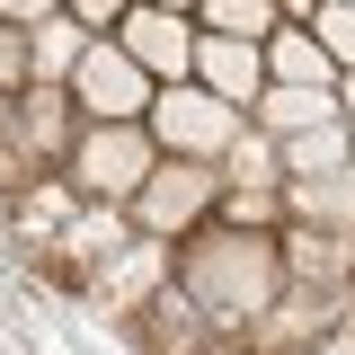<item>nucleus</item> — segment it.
Wrapping results in <instances>:
<instances>
[{"instance_id": "bb28decb", "label": "nucleus", "mask_w": 355, "mask_h": 355, "mask_svg": "<svg viewBox=\"0 0 355 355\" xmlns=\"http://www.w3.org/2000/svg\"><path fill=\"white\" fill-rule=\"evenodd\" d=\"M205 355H258L249 338H205Z\"/></svg>"}, {"instance_id": "39448f33", "label": "nucleus", "mask_w": 355, "mask_h": 355, "mask_svg": "<svg viewBox=\"0 0 355 355\" xmlns=\"http://www.w3.org/2000/svg\"><path fill=\"white\" fill-rule=\"evenodd\" d=\"M62 89H71L80 125H142V107H151V80H142V62H133L116 36H89Z\"/></svg>"}, {"instance_id": "9d476101", "label": "nucleus", "mask_w": 355, "mask_h": 355, "mask_svg": "<svg viewBox=\"0 0 355 355\" xmlns=\"http://www.w3.org/2000/svg\"><path fill=\"white\" fill-rule=\"evenodd\" d=\"M125 338L142 355H205V338H214V320H205V311H196V293H187V284H160V293H151V302L133 311L125 320Z\"/></svg>"}, {"instance_id": "4be33fe9", "label": "nucleus", "mask_w": 355, "mask_h": 355, "mask_svg": "<svg viewBox=\"0 0 355 355\" xmlns=\"http://www.w3.org/2000/svg\"><path fill=\"white\" fill-rule=\"evenodd\" d=\"M133 0H62V18L80 27V36H116V18H125Z\"/></svg>"}, {"instance_id": "aec40b11", "label": "nucleus", "mask_w": 355, "mask_h": 355, "mask_svg": "<svg viewBox=\"0 0 355 355\" xmlns=\"http://www.w3.org/2000/svg\"><path fill=\"white\" fill-rule=\"evenodd\" d=\"M196 27H205V36H266L275 9H266V0H196Z\"/></svg>"}, {"instance_id": "f257e3e1", "label": "nucleus", "mask_w": 355, "mask_h": 355, "mask_svg": "<svg viewBox=\"0 0 355 355\" xmlns=\"http://www.w3.org/2000/svg\"><path fill=\"white\" fill-rule=\"evenodd\" d=\"M178 284L196 293V311L214 320V338H249L266 320V302L284 293V266H275V231H187L178 240Z\"/></svg>"}, {"instance_id": "c756f323", "label": "nucleus", "mask_w": 355, "mask_h": 355, "mask_svg": "<svg viewBox=\"0 0 355 355\" xmlns=\"http://www.w3.org/2000/svg\"><path fill=\"white\" fill-rule=\"evenodd\" d=\"M347 133H355V125H347Z\"/></svg>"}, {"instance_id": "ddd939ff", "label": "nucleus", "mask_w": 355, "mask_h": 355, "mask_svg": "<svg viewBox=\"0 0 355 355\" xmlns=\"http://www.w3.org/2000/svg\"><path fill=\"white\" fill-rule=\"evenodd\" d=\"M258 53H266V80L275 89H338V62L311 44V27H266Z\"/></svg>"}, {"instance_id": "0eeeda50", "label": "nucleus", "mask_w": 355, "mask_h": 355, "mask_svg": "<svg viewBox=\"0 0 355 355\" xmlns=\"http://www.w3.org/2000/svg\"><path fill=\"white\" fill-rule=\"evenodd\" d=\"M169 275H178V249H169V240H142V231H133L125 249H116V258L89 275V311H107V320L125 329V320H133L142 302H151V293H160Z\"/></svg>"}, {"instance_id": "20e7f679", "label": "nucleus", "mask_w": 355, "mask_h": 355, "mask_svg": "<svg viewBox=\"0 0 355 355\" xmlns=\"http://www.w3.org/2000/svg\"><path fill=\"white\" fill-rule=\"evenodd\" d=\"M151 133L142 125H80L62 151V178L80 187V205H133V187L151 178Z\"/></svg>"}, {"instance_id": "a878e982", "label": "nucleus", "mask_w": 355, "mask_h": 355, "mask_svg": "<svg viewBox=\"0 0 355 355\" xmlns=\"http://www.w3.org/2000/svg\"><path fill=\"white\" fill-rule=\"evenodd\" d=\"M329 98H338V116L355 125V71H338V89H329Z\"/></svg>"}, {"instance_id": "9b49d317", "label": "nucleus", "mask_w": 355, "mask_h": 355, "mask_svg": "<svg viewBox=\"0 0 355 355\" xmlns=\"http://www.w3.org/2000/svg\"><path fill=\"white\" fill-rule=\"evenodd\" d=\"M187 80L249 116V98L266 89V53H258V36H205V27H196V71H187Z\"/></svg>"}, {"instance_id": "2eb2a0df", "label": "nucleus", "mask_w": 355, "mask_h": 355, "mask_svg": "<svg viewBox=\"0 0 355 355\" xmlns=\"http://www.w3.org/2000/svg\"><path fill=\"white\" fill-rule=\"evenodd\" d=\"M275 169H284V178L355 169V133H347V116H329V125H311V133H284V142H275Z\"/></svg>"}, {"instance_id": "4468645a", "label": "nucleus", "mask_w": 355, "mask_h": 355, "mask_svg": "<svg viewBox=\"0 0 355 355\" xmlns=\"http://www.w3.org/2000/svg\"><path fill=\"white\" fill-rule=\"evenodd\" d=\"M284 222H320V231H347L355 240V169L284 178Z\"/></svg>"}, {"instance_id": "5701e85b", "label": "nucleus", "mask_w": 355, "mask_h": 355, "mask_svg": "<svg viewBox=\"0 0 355 355\" xmlns=\"http://www.w3.org/2000/svg\"><path fill=\"white\" fill-rule=\"evenodd\" d=\"M18 89H27V27L0 18V98H18Z\"/></svg>"}, {"instance_id": "423d86ee", "label": "nucleus", "mask_w": 355, "mask_h": 355, "mask_svg": "<svg viewBox=\"0 0 355 355\" xmlns=\"http://www.w3.org/2000/svg\"><path fill=\"white\" fill-rule=\"evenodd\" d=\"M275 266H284L293 293L338 302V293L355 284V240L347 231H320V222H275Z\"/></svg>"}, {"instance_id": "f03ea898", "label": "nucleus", "mask_w": 355, "mask_h": 355, "mask_svg": "<svg viewBox=\"0 0 355 355\" xmlns=\"http://www.w3.org/2000/svg\"><path fill=\"white\" fill-rule=\"evenodd\" d=\"M240 125H249V116L222 107L214 89H196V80H160V89H151V107H142V133H151L160 160H222Z\"/></svg>"}, {"instance_id": "6e6552de", "label": "nucleus", "mask_w": 355, "mask_h": 355, "mask_svg": "<svg viewBox=\"0 0 355 355\" xmlns=\"http://www.w3.org/2000/svg\"><path fill=\"white\" fill-rule=\"evenodd\" d=\"M116 44L142 62V80H151V89L196 71V18H178V9H142V0H133L125 18H116Z\"/></svg>"}, {"instance_id": "412c9836", "label": "nucleus", "mask_w": 355, "mask_h": 355, "mask_svg": "<svg viewBox=\"0 0 355 355\" xmlns=\"http://www.w3.org/2000/svg\"><path fill=\"white\" fill-rule=\"evenodd\" d=\"M311 44H320L338 71H355V9H347V0H320V18H311Z\"/></svg>"}, {"instance_id": "a211bd4d", "label": "nucleus", "mask_w": 355, "mask_h": 355, "mask_svg": "<svg viewBox=\"0 0 355 355\" xmlns=\"http://www.w3.org/2000/svg\"><path fill=\"white\" fill-rule=\"evenodd\" d=\"M214 169H222V187H284V169H275V133H258V125L231 133V151H222Z\"/></svg>"}, {"instance_id": "6ab92c4d", "label": "nucleus", "mask_w": 355, "mask_h": 355, "mask_svg": "<svg viewBox=\"0 0 355 355\" xmlns=\"http://www.w3.org/2000/svg\"><path fill=\"white\" fill-rule=\"evenodd\" d=\"M214 222L222 231H275V222H284V187H222Z\"/></svg>"}, {"instance_id": "1a4fd4ad", "label": "nucleus", "mask_w": 355, "mask_h": 355, "mask_svg": "<svg viewBox=\"0 0 355 355\" xmlns=\"http://www.w3.org/2000/svg\"><path fill=\"white\" fill-rule=\"evenodd\" d=\"M9 133H18V151H27L36 169H62V151H71V133H80V107H71V89L27 80L18 98H9Z\"/></svg>"}, {"instance_id": "f8f14e48", "label": "nucleus", "mask_w": 355, "mask_h": 355, "mask_svg": "<svg viewBox=\"0 0 355 355\" xmlns=\"http://www.w3.org/2000/svg\"><path fill=\"white\" fill-rule=\"evenodd\" d=\"M0 205H9V249H27V258H36L44 240H53L62 222L80 214V187H71L62 169H36L18 196H0Z\"/></svg>"}, {"instance_id": "b1692460", "label": "nucleus", "mask_w": 355, "mask_h": 355, "mask_svg": "<svg viewBox=\"0 0 355 355\" xmlns=\"http://www.w3.org/2000/svg\"><path fill=\"white\" fill-rule=\"evenodd\" d=\"M53 9H62V0H0V18H9V27H44Z\"/></svg>"}, {"instance_id": "dca6fc26", "label": "nucleus", "mask_w": 355, "mask_h": 355, "mask_svg": "<svg viewBox=\"0 0 355 355\" xmlns=\"http://www.w3.org/2000/svg\"><path fill=\"white\" fill-rule=\"evenodd\" d=\"M329 116H338V98H329V89H275V80H266L258 98H249V125H258V133H275V142H284V133L329 125Z\"/></svg>"}, {"instance_id": "f3484780", "label": "nucleus", "mask_w": 355, "mask_h": 355, "mask_svg": "<svg viewBox=\"0 0 355 355\" xmlns=\"http://www.w3.org/2000/svg\"><path fill=\"white\" fill-rule=\"evenodd\" d=\"M80 27H71V18H62V9H53V18H44V27H27V80H71V62H80Z\"/></svg>"}, {"instance_id": "c85d7f7f", "label": "nucleus", "mask_w": 355, "mask_h": 355, "mask_svg": "<svg viewBox=\"0 0 355 355\" xmlns=\"http://www.w3.org/2000/svg\"><path fill=\"white\" fill-rule=\"evenodd\" d=\"M347 9H355V0H347Z\"/></svg>"}, {"instance_id": "393cba45", "label": "nucleus", "mask_w": 355, "mask_h": 355, "mask_svg": "<svg viewBox=\"0 0 355 355\" xmlns=\"http://www.w3.org/2000/svg\"><path fill=\"white\" fill-rule=\"evenodd\" d=\"M266 9H275V27H311L320 18V0H266Z\"/></svg>"}, {"instance_id": "7ed1b4c3", "label": "nucleus", "mask_w": 355, "mask_h": 355, "mask_svg": "<svg viewBox=\"0 0 355 355\" xmlns=\"http://www.w3.org/2000/svg\"><path fill=\"white\" fill-rule=\"evenodd\" d=\"M214 205H222V169L214 160H151V178L133 187V231L142 240H187V231H205L214 222Z\"/></svg>"}, {"instance_id": "cd10ccee", "label": "nucleus", "mask_w": 355, "mask_h": 355, "mask_svg": "<svg viewBox=\"0 0 355 355\" xmlns=\"http://www.w3.org/2000/svg\"><path fill=\"white\" fill-rule=\"evenodd\" d=\"M142 9H178V18H196V0H142Z\"/></svg>"}]
</instances>
